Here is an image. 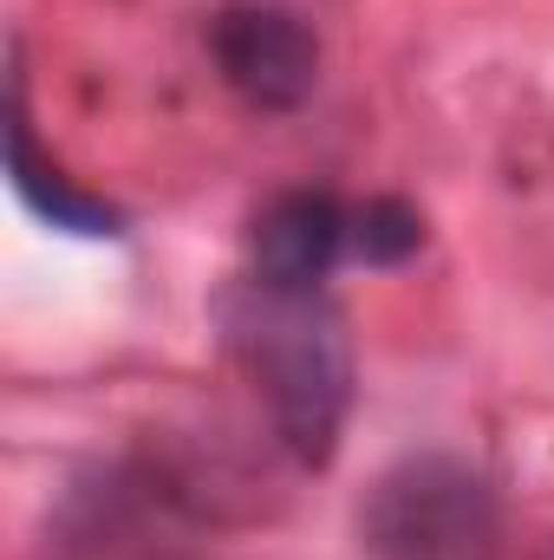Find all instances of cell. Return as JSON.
<instances>
[{"mask_svg": "<svg viewBox=\"0 0 554 560\" xmlns=\"http://www.w3.org/2000/svg\"><path fill=\"white\" fill-rule=\"evenodd\" d=\"M222 339L249 385L262 392L275 436L300 469H326L353 411V346L326 293H287L268 280H235L222 293Z\"/></svg>", "mask_w": 554, "mask_h": 560, "instance_id": "1", "label": "cell"}, {"mask_svg": "<svg viewBox=\"0 0 554 560\" xmlns=\"http://www.w3.org/2000/svg\"><path fill=\"white\" fill-rule=\"evenodd\" d=\"M39 560H209V502L163 456L92 463L46 509Z\"/></svg>", "mask_w": 554, "mask_h": 560, "instance_id": "2", "label": "cell"}, {"mask_svg": "<svg viewBox=\"0 0 554 560\" xmlns=\"http://www.w3.org/2000/svg\"><path fill=\"white\" fill-rule=\"evenodd\" d=\"M359 548L366 560H503L496 482L450 450H412L372 476Z\"/></svg>", "mask_w": 554, "mask_h": 560, "instance_id": "3", "label": "cell"}, {"mask_svg": "<svg viewBox=\"0 0 554 560\" xmlns=\"http://www.w3.org/2000/svg\"><path fill=\"white\" fill-rule=\"evenodd\" d=\"M209 59L249 112H300L320 85V39L280 0H229L209 13Z\"/></svg>", "mask_w": 554, "mask_h": 560, "instance_id": "4", "label": "cell"}, {"mask_svg": "<svg viewBox=\"0 0 554 560\" xmlns=\"http://www.w3.org/2000/svg\"><path fill=\"white\" fill-rule=\"evenodd\" d=\"M346 242H353V209H339V196L287 189L255 215L249 261H255V280H268V287L320 293L326 275L346 261Z\"/></svg>", "mask_w": 554, "mask_h": 560, "instance_id": "5", "label": "cell"}, {"mask_svg": "<svg viewBox=\"0 0 554 560\" xmlns=\"http://www.w3.org/2000/svg\"><path fill=\"white\" fill-rule=\"evenodd\" d=\"M7 176H13L20 202H26L33 215H46L53 229H66V235H125V215H118L112 202L85 196L79 183L59 176V163L39 156L33 118H26V79H20V72L7 79Z\"/></svg>", "mask_w": 554, "mask_h": 560, "instance_id": "6", "label": "cell"}, {"mask_svg": "<svg viewBox=\"0 0 554 560\" xmlns=\"http://www.w3.org/2000/svg\"><path fill=\"white\" fill-rule=\"evenodd\" d=\"M417 248H424V215L405 196H372V202L353 209V242H346L353 261H366V268H405Z\"/></svg>", "mask_w": 554, "mask_h": 560, "instance_id": "7", "label": "cell"}]
</instances>
